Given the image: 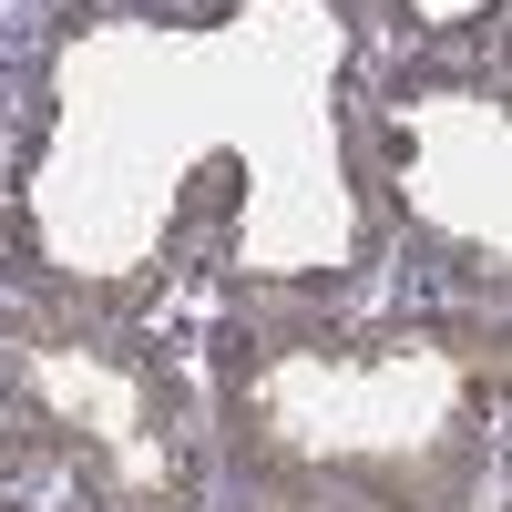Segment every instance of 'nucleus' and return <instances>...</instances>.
I'll use <instances>...</instances> for the list:
<instances>
[{
  "label": "nucleus",
  "mask_w": 512,
  "mask_h": 512,
  "mask_svg": "<svg viewBox=\"0 0 512 512\" xmlns=\"http://www.w3.org/2000/svg\"><path fill=\"white\" fill-rule=\"evenodd\" d=\"M246 512H349V502H318V492H267V502H246Z\"/></svg>",
  "instance_id": "1"
},
{
  "label": "nucleus",
  "mask_w": 512,
  "mask_h": 512,
  "mask_svg": "<svg viewBox=\"0 0 512 512\" xmlns=\"http://www.w3.org/2000/svg\"><path fill=\"white\" fill-rule=\"evenodd\" d=\"M0 472H11V431H0Z\"/></svg>",
  "instance_id": "2"
}]
</instances>
